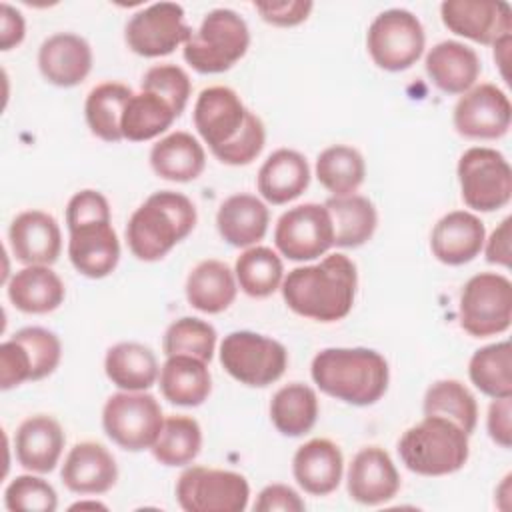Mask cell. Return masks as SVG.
<instances>
[{
	"mask_svg": "<svg viewBox=\"0 0 512 512\" xmlns=\"http://www.w3.org/2000/svg\"><path fill=\"white\" fill-rule=\"evenodd\" d=\"M356 284V264L346 254H330L318 264L290 270L282 280V298L298 316L336 322L352 310Z\"/></svg>",
	"mask_w": 512,
	"mask_h": 512,
	"instance_id": "1",
	"label": "cell"
},
{
	"mask_svg": "<svg viewBox=\"0 0 512 512\" xmlns=\"http://www.w3.org/2000/svg\"><path fill=\"white\" fill-rule=\"evenodd\" d=\"M70 232L68 256L86 278H104L120 260V242L112 228L110 204L98 190L76 192L66 206Z\"/></svg>",
	"mask_w": 512,
	"mask_h": 512,
	"instance_id": "2",
	"label": "cell"
},
{
	"mask_svg": "<svg viewBox=\"0 0 512 512\" xmlns=\"http://www.w3.org/2000/svg\"><path fill=\"white\" fill-rule=\"evenodd\" d=\"M314 384L352 406L378 402L390 380L386 358L370 348H324L310 366Z\"/></svg>",
	"mask_w": 512,
	"mask_h": 512,
	"instance_id": "3",
	"label": "cell"
},
{
	"mask_svg": "<svg viewBox=\"0 0 512 512\" xmlns=\"http://www.w3.org/2000/svg\"><path fill=\"white\" fill-rule=\"evenodd\" d=\"M196 218V206L188 196L172 190L154 192L128 220V248L142 262H156L194 230Z\"/></svg>",
	"mask_w": 512,
	"mask_h": 512,
	"instance_id": "4",
	"label": "cell"
},
{
	"mask_svg": "<svg viewBox=\"0 0 512 512\" xmlns=\"http://www.w3.org/2000/svg\"><path fill=\"white\" fill-rule=\"evenodd\" d=\"M402 464L420 476L458 472L470 454L468 434L448 418L424 416L398 440Z\"/></svg>",
	"mask_w": 512,
	"mask_h": 512,
	"instance_id": "5",
	"label": "cell"
},
{
	"mask_svg": "<svg viewBox=\"0 0 512 512\" xmlns=\"http://www.w3.org/2000/svg\"><path fill=\"white\" fill-rule=\"evenodd\" d=\"M248 46L250 30L244 18L230 8H214L184 44V60L200 74H220L230 70Z\"/></svg>",
	"mask_w": 512,
	"mask_h": 512,
	"instance_id": "6",
	"label": "cell"
},
{
	"mask_svg": "<svg viewBox=\"0 0 512 512\" xmlns=\"http://www.w3.org/2000/svg\"><path fill=\"white\" fill-rule=\"evenodd\" d=\"M220 364L240 384L264 388L284 374L288 352L274 338L250 330H236L224 336L220 344Z\"/></svg>",
	"mask_w": 512,
	"mask_h": 512,
	"instance_id": "7",
	"label": "cell"
},
{
	"mask_svg": "<svg viewBox=\"0 0 512 512\" xmlns=\"http://www.w3.org/2000/svg\"><path fill=\"white\" fill-rule=\"evenodd\" d=\"M458 182L464 204L478 212L500 210L512 198V168L494 148H468L458 160Z\"/></svg>",
	"mask_w": 512,
	"mask_h": 512,
	"instance_id": "8",
	"label": "cell"
},
{
	"mask_svg": "<svg viewBox=\"0 0 512 512\" xmlns=\"http://www.w3.org/2000/svg\"><path fill=\"white\" fill-rule=\"evenodd\" d=\"M460 326L474 338L502 334L512 322V282L496 272L472 276L460 294Z\"/></svg>",
	"mask_w": 512,
	"mask_h": 512,
	"instance_id": "9",
	"label": "cell"
},
{
	"mask_svg": "<svg viewBox=\"0 0 512 512\" xmlns=\"http://www.w3.org/2000/svg\"><path fill=\"white\" fill-rule=\"evenodd\" d=\"M164 424L162 408L152 394L116 392L102 410V426L106 436L124 450L140 452L152 448Z\"/></svg>",
	"mask_w": 512,
	"mask_h": 512,
	"instance_id": "10",
	"label": "cell"
},
{
	"mask_svg": "<svg viewBox=\"0 0 512 512\" xmlns=\"http://www.w3.org/2000/svg\"><path fill=\"white\" fill-rule=\"evenodd\" d=\"M426 44L422 22L404 8L380 12L366 34V48L374 64L388 72H400L416 64Z\"/></svg>",
	"mask_w": 512,
	"mask_h": 512,
	"instance_id": "11",
	"label": "cell"
},
{
	"mask_svg": "<svg viewBox=\"0 0 512 512\" xmlns=\"http://www.w3.org/2000/svg\"><path fill=\"white\" fill-rule=\"evenodd\" d=\"M176 498L186 512H242L250 486L238 472L190 466L176 482Z\"/></svg>",
	"mask_w": 512,
	"mask_h": 512,
	"instance_id": "12",
	"label": "cell"
},
{
	"mask_svg": "<svg viewBox=\"0 0 512 512\" xmlns=\"http://www.w3.org/2000/svg\"><path fill=\"white\" fill-rule=\"evenodd\" d=\"M190 36L192 28L184 22V8L176 2H156L138 10L124 30L128 48L144 58L172 54Z\"/></svg>",
	"mask_w": 512,
	"mask_h": 512,
	"instance_id": "13",
	"label": "cell"
},
{
	"mask_svg": "<svg viewBox=\"0 0 512 512\" xmlns=\"http://www.w3.org/2000/svg\"><path fill=\"white\" fill-rule=\"evenodd\" d=\"M274 244L294 262L314 260L334 246V226L324 204H300L286 210L274 228Z\"/></svg>",
	"mask_w": 512,
	"mask_h": 512,
	"instance_id": "14",
	"label": "cell"
},
{
	"mask_svg": "<svg viewBox=\"0 0 512 512\" xmlns=\"http://www.w3.org/2000/svg\"><path fill=\"white\" fill-rule=\"evenodd\" d=\"M454 128L472 140L502 138L512 122V106L496 84H478L460 96L454 106Z\"/></svg>",
	"mask_w": 512,
	"mask_h": 512,
	"instance_id": "15",
	"label": "cell"
},
{
	"mask_svg": "<svg viewBox=\"0 0 512 512\" xmlns=\"http://www.w3.org/2000/svg\"><path fill=\"white\" fill-rule=\"evenodd\" d=\"M440 16L450 32L486 46L512 32V8L504 0H446Z\"/></svg>",
	"mask_w": 512,
	"mask_h": 512,
	"instance_id": "16",
	"label": "cell"
},
{
	"mask_svg": "<svg viewBox=\"0 0 512 512\" xmlns=\"http://www.w3.org/2000/svg\"><path fill=\"white\" fill-rule=\"evenodd\" d=\"M248 108L228 86H208L194 104V126L212 152L234 142L248 118Z\"/></svg>",
	"mask_w": 512,
	"mask_h": 512,
	"instance_id": "17",
	"label": "cell"
},
{
	"mask_svg": "<svg viewBox=\"0 0 512 512\" xmlns=\"http://www.w3.org/2000/svg\"><path fill=\"white\" fill-rule=\"evenodd\" d=\"M346 480L350 498L366 506L384 504L400 490V474L390 454L380 446H366L356 452Z\"/></svg>",
	"mask_w": 512,
	"mask_h": 512,
	"instance_id": "18",
	"label": "cell"
},
{
	"mask_svg": "<svg viewBox=\"0 0 512 512\" xmlns=\"http://www.w3.org/2000/svg\"><path fill=\"white\" fill-rule=\"evenodd\" d=\"M10 250L14 258L26 266H50L62 250V232L54 216L42 210L20 212L8 230Z\"/></svg>",
	"mask_w": 512,
	"mask_h": 512,
	"instance_id": "19",
	"label": "cell"
},
{
	"mask_svg": "<svg viewBox=\"0 0 512 512\" xmlns=\"http://www.w3.org/2000/svg\"><path fill=\"white\" fill-rule=\"evenodd\" d=\"M38 68L50 84L72 88L90 74L92 48L78 34L56 32L42 42L38 50Z\"/></svg>",
	"mask_w": 512,
	"mask_h": 512,
	"instance_id": "20",
	"label": "cell"
},
{
	"mask_svg": "<svg viewBox=\"0 0 512 512\" xmlns=\"http://www.w3.org/2000/svg\"><path fill=\"white\" fill-rule=\"evenodd\" d=\"M60 478L76 494H104L116 484L118 466L106 446L86 440L70 448Z\"/></svg>",
	"mask_w": 512,
	"mask_h": 512,
	"instance_id": "21",
	"label": "cell"
},
{
	"mask_svg": "<svg viewBox=\"0 0 512 512\" xmlns=\"http://www.w3.org/2000/svg\"><path fill=\"white\" fill-rule=\"evenodd\" d=\"M484 240L482 220L472 212L454 210L436 222L430 234V248L442 264L462 266L482 252Z\"/></svg>",
	"mask_w": 512,
	"mask_h": 512,
	"instance_id": "22",
	"label": "cell"
},
{
	"mask_svg": "<svg viewBox=\"0 0 512 512\" xmlns=\"http://www.w3.org/2000/svg\"><path fill=\"white\" fill-rule=\"evenodd\" d=\"M344 458L328 438H312L304 442L292 458V474L298 486L312 496L334 492L342 480Z\"/></svg>",
	"mask_w": 512,
	"mask_h": 512,
	"instance_id": "23",
	"label": "cell"
},
{
	"mask_svg": "<svg viewBox=\"0 0 512 512\" xmlns=\"http://www.w3.org/2000/svg\"><path fill=\"white\" fill-rule=\"evenodd\" d=\"M64 442L66 436L58 420L46 414L30 416L16 430V460L30 472H52L62 456Z\"/></svg>",
	"mask_w": 512,
	"mask_h": 512,
	"instance_id": "24",
	"label": "cell"
},
{
	"mask_svg": "<svg viewBox=\"0 0 512 512\" xmlns=\"http://www.w3.org/2000/svg\"><path fill=\"white\" fill-rule=\"evenodd\" d=\"M424 66L432 84L446 94L468 92L482 70L478 54L458 40H442L432 46Z\"/></svg>",
	"mask_w": 512,
	"mask_h": 512,
	"instance_id": "25",
	"label": "cell"
},
{
	"mask_svg": "<svg viewBox=\"0 0 512 512\" xmlns=\"http://www.w3.org/2000/svg\"><path fill=\"white\" fill-rule=\"evenodd\" d=\"M270 224L268 206L254 194L228 196L216 214L220 236L234 248H250L266 236Z\"/></svg>",
	"mask_w": 512,
	"mask_h": 512,
	"instance_id": "26",
	"label": "cell"
},
{
	"mask_svg": "<svg viewBox=\"0 0 512 512\" xmlns=\"http://www.w3.org/2000/svg\"><path fill=\"white\" fill-rule=\"evenodd\" d=\"M258 192L270 204L296 200L310 184V166L306 158L290 148L272 152L258 170Z\"/></svg>",
	"mask_w": 512,
	"mask_h": 512,
	"instance_id": "27",
	"label": "cell"
},
{
	"mask_svg": "<svg viewBox=\"0 0 512 512\" xmlns=\"http://www.w3.org/2000/svg\"><path fill=\"white\" fill-rule=\"evenodd\" d=\"M64 296V282L44 264L24 266L8 280L10 302L26 314H48L64 302Z\"/></svg>",
	"mask_w": 512,
	"mask_h": 512,
	"instance_id": "28",
	"label": "cell"
},
{
	"mask_svg": "<svg viewBox=\"0 0 512 512\" xmlns=\"http://www.w3.org/2000/svg\"><path fill=\"white\" fill-rule=\"evenodd\" d=\"M158 382L162 396L176 406H200L212 390V376L206 362L186 354L166 356Z\"/></svg>",
	"mask_w": 512,
	"mask_h": 512,
	"instance_id": "29",
	"label": "cell"
},
{
	"mask_svg": "<svg viewBox=\"0 0 512 512\" xmlns=\"http://www.w3.org/2000/svg\"><path fill=\"white\" fill-rule=\"evenodd\" d=\"M238 282L234 272L220 260H202L192 268L186 280V300L192 308L218 314L236 298Z\"/></svg>",
	"mask_w": 512,
	"mask_h": 512,
	"instance_id": "30",
	"label": "cell"
},
{
	"mask_svg": "<svg viewBox=\"0 0 512 512\" xmlns=\"http://www.w3.org/2000/svg\"><path fill=\"white\" fill-rule=\"evenodd\" d=\"M152 170L170 182L196 180L206 166L202 144L188 132H172L150 150Z\"/></svg>",
	"mask_w": 512,
	"mask_h": 512,
	"instance_id": "31",
	"label": "cell"
},
{
	"mask_svg": "<svg viewBox=\"0 0 512 512\" xmlns=\"http://www.w3.org/2000/svg\"><path fill=\"white\" fill-rule=\"evenodd\" d=\"M104 370L114 386L128 392L148 390L160 374L154 352L140 342H118L108 348Z\"/></svg>",
	"mask_w": 512,
	"mask_h": 512,
	"instance_id": "32",
	"label": "cell"
},
{
	"mask_svg": "<svg viewBox=\"0 0 512 512\" xmlns=\"http://www.w3.org/2000/svg\"><path fill=\"white\" fill-rule=\"evenodd\" d=\"M334 226V244L340 248H358L368 242L376 230L378 214L366 196H332L326 200Z\"/></svg>",
	"mask_w": 512,
	"mask_h": 512,
	"instance_id": "33",
	"label": "cell"
},
{
	"mask_svg": "<svg viewBox=\"0 0 512 512\" xmlns=\"http://www.w3.org/2000/svg\"><path fill=\"white\" fill-rule=\"evenodd\" d=\"M178 118V112L162 96L154 92L140 90L132 94L122 114V138L130 142H146L162 132H166L172 122Z\"/></svg>",
	"mask_w": 512,
	"mask_h": 512,
	"instance_id": "34",
	"label": "cell"
},
{
	"mask_svg": "<svg viewBox=\"0 0 512 512\" xmlns=\"http://www.w3.org/2000/svg\"><path fill=\"white\" fill-rule=\"evenodd\" d=\"M318 418V396L302 384L292 382L282 386L270 402V420L284 436H302L312 430Z\"/></svg>",
	"mask_w": 512,
	"mask_h": 512,
	"instance_id": "35",
	"label": "cell"
},
{
	"mask_svg": "<svg viewBox=\"0 0 512 512\" xmlns=\"http://www.w3.org/2000/svg\"><path fill=\"white\" fill-rule=\"evenodd\" d=\"M132 88L122 82H102L90 90L84 104L88 128L104 142L122 140V114L132 98Z\"/></svg>",
	"mask_w": 512,
	"mask_h": 512,
	"instance_id": "36",
	"label": "cell"
},
{
	"mask_svg": "<svg viewBox=\"0 0 512 512\" xmlns=\"http://www.w3.org/2000/svg\"><path fill=\"white\" fill-rule=\"evenodd\" d=\"M366 176V164L362 154L344 144L328 146L320 152L316 160V178L318 182L332 192V196H350L354 194Z\"/></svg>",
	"mask_w": 512,
	"mask_h": 512,
	"instance_id": "37",
	"label": "cell"
},
{
	"mask_svg": "<svg viewBox=\"0 0 512 512\" xmlns=\"http://www.w3.org/2000/svg\"><path fill=\"white\" fill-rule=\"evenodd\" d=\"M234 276L244 294L252 298H266L280 288L284 280V266L272 248L250 246L238 256Z\"/></svg>",
	"mask_w": 512,
	"mask_h": 512,
	"instance_id": "38",
	"label": "cell"
},
{
	"mask_svg": "<svg viewBox=\"0 0 512 512\" xmlns=\"http://www.w3.org/2000/svg\"><path fill=\"white\" fill-rule=\"evenodd\" d=\"M472 384L490 398L512 396V348L510 342H496L476 350L468 364Z\"/></svg>",
	"mask_w": 512,
	"mask_h": 512,
	"instance_id": "39",
	"label": "cell"
},
{
	"mask_svg": "<svg viewBox=\"0 0 512 512\" xmlns=\"http://www.w3.org/2000/svg\"><path fill=\"white\" fill-rule=\"evenodd\" d=\"M424 416H442L458 424L468 436L478 424L474 394L458 380H438L424 394Z\"/></svg>",
	"mask_w": 512,
	"mask_h": 512,
	"instance_id": "40",
	"label": "cell"
},
{
	"mask_svg": "<svg viewBox=\"0 0 512 512\" xmlns=\"http://www.w3.org/2000/svg\"><path fill=\"white\" fill-rule=\"evenodd\" d=\"M200 448V424L190 416H168L150 450L164 466H186L200 454Z\"/></svg>",
	"mask_w": 512,
	"mask_h": 512,
	"instance_id": "41",
	"label": "cell"
},
{
	"mask_svg": "<svg viewBox=\"0 0 512 512\" xmlns=\"http://www.w3.org/2000/svg\"><path fill=\"white\" fill-rule=\"evenodd\" d=\"M216 348V330L212 324L200 318L184 316L168 326L162 340L166 356L186 354L202 362H210Z\"/></svg>",
	"mask_w": 512,
	"mask_h": 512,
	"instance_id": "42",
	"label": "cell"
},
{
	"mask_svg": "<svg viewBox=\"0 0 512 512\" xmlns=\"http://www.w3.org/2000/svg\"><path fill=\"white\" fill-rule=\"evenodd\" d=\"M4 504L10 512H54L58 506V496L52 484L40 476L22 474L16 476L4 490Z\"/></svg>",
	"mask_w": 512,
	"mask_h": 512,
	"instance_id": "43",
	"label": "cell"
},
{
	"mask_svg": "<svg viewBox=\"0 0 512 512\" xmlns=\"http://www.w3.org/2000/svg\"><path fill=\"white\" fill-rule=\"evenodd\" d=\"M12 338L18 340L30 356L32 382L50 376L58 368L62 358V344L54 332L40 326H26L14 332Z\"/></svg>",
	"mask_w": 512,
	"mask_h": 512,
	"instance_id": "44",
	"label": "cell"
},
{
	"mask_svg": "<svg viewBox=\"0 0 512 512\" xmlns=\"http://www.w3.org/2000/svg\"><path fill=\"white\" fill-rule=\"evenodd\" d=\"M142 90L162 96L166 102L172 104V108L180 116L188 104L192 82H190V76L180 66L158 64L146 70L142 78Z\"/></svg>",
	"mask_w": 512,
	"mask_h": 512,
	"instance_id": "45",
	"label": "cell"
},
{
	"mask_svg": "<svg viewBox=\"0 0 512 512\" xmlns=\"http://www.w3.org/2000/svg\"><path fill=\"white\" fill-rule=\"evenodd\" d=\"M264 142H266V130H264L262 120L254 112H248V118H246V124L242 128L240 136L234 142H230L228 146H224L212 154L222 164L244 166V164H250L262 152Z\"/></svg>",
	"mask_w": 512,
	"mask_h": 512,
	"instance_id": "46",
	"label": "cell"
},
{
	"mask_svg": "<svg viewBox=\"0 0 512 512\" xmlns=\"http://www.w3.org/2000/svg\"><path fill=\"white\" fill-rule=\"evenodd\" d=\"M26 380H32L30 356L18 340L8 338L0 344V388L10 390Z\"/></svg>",
	"mask_w": 512,
	"mask_h": 512,
	"instance_id": "47",
	"label": "cell"
},
{
	"mask_svg": "<svg viewBox=\"0 0 512 512\" xmlns=\"http://www.w3.org/2000/svg\"><path fill=\"white\" fill-rule=\"evenodd\" d=\"M256 12L272 26H296L308 18L314 4L310 0H282V2H254Z\"/></svg>",
	"mask_w": 512,
	"mask_h": 512,
	"instance_id": "48",
	"label": "cell"
},
{
	"mask_svg": "<svg viewBox=\"0 0 512 512\" xmlns=\"http://www.w3.org/2000/svg\"><path fill=\"white\" fill-rule=\"evenodd\" d=\"M304 508H306V504L300 498V494L286 484H270V486L262 488L254 502L256 512H274V510L302 512Z\"/></svg>",
	"mask_w": 512,
	"mask_h": 512,
	"instance_id": "49",
	"label": "cell"
},
{
	"mask_svg": "<svg viewBox=\"0 0 512 512\" xmlns=\"http://www.w3.org/2000/svg\"><path fill=\"white\" fill-rule=\"evenodd\" d=\"M512 396L506 398H494V402L488 408V434L490 438L500 444L502 448H510L512 444V426H510V414H512Z\"/></svg>",
	"mask_w": 512,
	"mask_h": 512,
	"instance_id": "50",
	"label": "cell"
},
{
	"mask_svg": "<svg viewBox=\"0 0 512 512\" xmlns=\"http://www.w3.org/2000/svg\"><path fill=\"white\" fill-rule=\"evenodd\" d=\"M26 24L24 16L10 4H0V48L10 50L24 40Z\"/></svg>",
	"mask_w": 512,
	"mask_h": 512,
	"instance_id": "51",
	"label": "cell"
},
{
	"mask_svg": "<svg viewBox=\"0 0 512 512\" xmlns=\"http://www.w3.org/2000/svg\"><path fill=\"white\" fill-rule=\"evenodd\" d=\"M510 224H512V218H504L500 222V226L490 234L486 242V260L490 264H498V266H504L508 268L510 266Z\"/></svg>",
	"mask_w": 512,
	"mask_h": 512,
	"instance_id": "52",
	"label": "cell"
},
{
	"mask_svg": "<svg viewBox=\"0 0 512 512\" xmlns=\"http://www.w3.org/2000/svg\"><path fill=\"white\" fill-rule=\"evenodd\" d=\"M510 40H512V36H506V38H502V40H498V42L494 44V58H496V62L500 64V68H502V76H504V78H506L504 66H506V54H508Z\"/></svg>",
	"mask_w": 512,
	"mask_h": 512,
	"instance_id": "53",
	"label": "cell"
},
{
	"mask_svg": "<svg viewBox=\"0 0 512 512\" xmlns=\"http://www.w3.org/2000/svg\"><path fill=\"white\" fill-rule=\"evenodd\" d=\"M86 508H90V510H108L104 504H100L96 500H92V502H76V504L70 506V510H86Z\"/></svg>",
	"mask_w": 512,
	"mask_h": 512,
	"instance_id": "54",
	"label": "cell"
}]
</instances>
